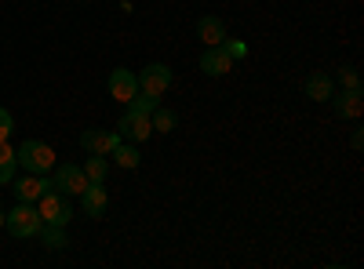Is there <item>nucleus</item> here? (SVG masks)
<instances>
[{
	"label": "nucleus",
	"instance_id": "17",
	"mask_svg": "<svg viewBox=\"0 0 364 269\" xmlns=\"http://www.w3.org/2000/svg\"><path fill=\"white\" fill-rule=\"evenodd\" d=\"M37 236H41L44 248H66V244H70V241H66V226H48V222H44V226L37 229Z\"/></svg>",
	"mask_w": 364,
	"mask_h": 269
},
{
	"label": "nucleus",
	"instance_id": "23",
	"mask_svg": "<svg viewBox=\"0 0 364 269\" xmlns=\"http://www.w3.org/2000/svg\"><path fill=\"white\" fill-rule=\"evenodd\" d=\"M223 48H226V55L233 58V62H237V58H245V55H248V48L240 44V40H223Z\"/></svg>",
	"mask_w": 364,
	"mask_h": 269
},
{
	"label": "nucleus",
	"instance_id": "22",
	"mask_svg": "<svg viewBox=\"0 0 364 269\" xmlns=\"http://www.w3.org/2000/svg\"><path fill=\"white\" fill-rule=\"evenodd\" d=\"M11 131H15V116H11L4 106H0V142H8Z\"/></svg>",
	"mask_w": 364,
	"mask_h": 269
},
{
	"label": "nucleus",
	"instance_id": "6",
	"mask_svg": "<svg viewBox=\"0 0 364 269\" xmlns=\"http://www.w3.org/2000/svg\"><path fill=\"white\" fill-rule=\"evenodd\" d=\"M171 80H175V73L164 62H149L139 73V87H142V92H149V95H164L168 87H171Z\"/></svg>",
	"mask_w": 364,
	"mask_h": 269
},
{
	"label": "nucleus",
	"instance_id": "20",
	"mask_svg": "<svg viewBox=\"0 0 364 269\" xmlns=\"http://www.w3.org/2000/svg\"><path fill=\"white\" fill-rule=\"evenodd\" d=\"M157 106H161V95H149V92H142L128 102V109H135V113H154Z\"/></svg>",
	"mask_w": 364,
	"mask_h": 269
},
{
	"label": "nucleus",
	"instance_id": "21",
	"mask_svg": "<svg viewBox=\"0 0 364 269\" xmlns=\"http://www.w3.org/2000/svg\"><path fill=\"white\" fill-rule=\"evenodd\" d=\"M339 84H343V92H360V73L353 66H343L339 70Z\"/></svg>",
	"mask_w": 364,
	"mask_h": 269
},
{
	"label": "nucleus",
	"instance_id": "10",
	"mask_svg": "<svg viewBox=\"0 0 364 269\" xmlns=\"http://www.w3.org/2000/svg\"><path fill=\"white\" fill-rule=\"evenodd\" d=\"M11 190H15V197H18V200H26V204H37V200L51 190V178H44V175H33V171H29V178H18V182H15Z\"/></svg>",
	"mask_w": 364,
	"mask_h": 269
},
{
	"label": "nucleus",
	"instance_id": "13",
	"mask_svg": "<svg viewBox=\"0 0 364 269\" xmlns=\"http://www.w3.org/2000/svg\"><path fill=\"white\" fill-rule=\"evenodd\" d=\"M197 37H200L208 48L223 44V40H226V22H223V18H215V15H204V18H197Z\"/></svg>",
	"mask_w": 364,
	"mask_h": 269
},
{
	"label": "nucleus",
	"instance_id": "3",
	"mask_svg": "<svg viewBox=\"0 0 364 269\" xmlns=\"http://www.w3.org/2000/svg\"><path fill=\"white\" fill-rule=\"evenodd\" d=\"M37 212H41V222H48V226H70V219H73V204H70L66 193L48 190V193L37 200Z\"/></svg>",
	"mask_w": 364,
	"mask_h": 269
},
{
	"label": "nucleus",
	"instance_id": "4",
	"mask_svg": "<svg viewBox=\"0 0 364 269\" xmlns=\"http://www.w3.org/2000/svg\"><path fill=\"white\" fill-rule=\"evenodd\" d=\"M117 135L124 138V142H146L149 135H154V121H149V113H135V109H128L124 116L117 121Z\"/></svg>",
	"mask_w": 364,
	"mask_h": 269
},
{
	"label": "nucleus",
	"instance_id": "25",
	"mask_svg": "<svg viewBox=\"0 0 364 269\" xmlns=\"http://www.w3.org/2000/svg\"><path fill=\"white\" fill-rule=\"evenodd\" d=\"M0 226H4V207H0Z\"/></svg>",
	"mask_w": 364,
	"mask_h": 269
},
{
	"label": "nucleus",
	"instance_id": "12",
	"mask_svg": "<svg viewBox=\"0 0 364 269\" xmlns=\"http://www.w3.org/2000/svg\"><path fill=\"white\" fill-rule=\"evenodd\" d=\"M328 102H331V109H336L339 121H357V116L364 113V95H360V92H343V95H331Z\"/></svg>",
	"mask_w": 364,
	"mask_h": 269
},
{
	"label": "nucleus",
	"instance_id": "19",
	"mask_svg": "<svg viewBox=\"0 0 364 269\" xmlns=\"http://www.w3.org/2000/svg\"><path fill=\"white\" fill-rule=\"evenodd\" d=\"M149 121H154V131H175V124H178V116L171 113V109H164V106H157L154 113H149Z\"/></svg>",
	"mask_w": 364,
	"mask_h": 269
},
{
	"label": "nucleus",
	"instance_id": "16",
	"mask_svg": "<svg viewBox=\"0 0 364 269\" xmlns=\"http://www.w3.org/2000/svg\"><path fill=\"white\" fill-rule=\"evenodd\" d=\"M109 157H113V160H117L120 168H128V171H132V168H139V160H142V157H139V146H135V142H120V146L113 149Z\"/></svg>",
	"mask_w": 364,
	"mask_h": 269
},
{
	"label": "nucleus",
	"instance_id": "5",
	"mask_svg": "<svg viewBox=\"0 0 364 269\" xmlns=\"http://www.w3.org/2000/svg\"><path fill=\"white\" fill-rule=\"evenodd\" d=\"M51 190L66 193V197H80V193L87 190L84 168H77V164H58V171H55V178H51Z\"/></svg>",
	"mask_w": 364,
	"mask_h": 269
},
{
	"label": "nucleus",
	"instance_id": "24",
	"mask_svg": "<svg viewBox=\"0 0 364 269\" xmlns=\"http://www.w3.org/2000/svg\"><path fill=\"white\" fill-rule=\"evenodd\" d=\"M350 146L357 149V153H360V149H364V131H360V128L353 131V138H350Z\"/></svg>",
	"mask_w": 364,
	"mask_h": 269
},
{
	"label": "nucleus",
	"instance_id": "15",
	"mask_svg": "<svg viewBox=\"0 0 364 269\" xmlns=\"http://www.w3.org/2000/svg\"><path fill=\"white\" fill-rule=\"evenodd\" d=\"M15 168H18V157L8 142H0V186L4 182H15Z\"/></svg>",
	"mask_w": 364,
	"mask_h": 269
},
{
	"label": "nucleus",
	"instance_id": "1",
	"mask_svg": "<svg viewBox=\"0 0 364 269\" xmlns=\"http://www.w3.org/2000/svg\"><path fill=\"white\" fill-rule=\"evenodd\" d=\"M44 222H41V212L33 204H26V200H18L11 212H4V229L15 236V241H26V236H37V229H41Z\"/></svg>",
	"mask_w": 364,
	"mask_h": 269
},
{
	"label": "nucleus",
	"instance_id": "11",
	"mask_svg": "<svg viewBox=\"0 0 364 269\" xmlns=\"http://www.w3.org/2000/svg\"><path fill=\"white\" fill-rule=\"evenodd\" d=\"M230 70H233V58L226 55L223 44L208 48V51L200 55V73H204V77H223V73H230Z\"/></svg>",
	"mask_w": 364,
	"mask_h": 269
},
{
	"label": "nucleus",
	"instance_id": "2",
	"mask_svg": "<svg viewBox=\"0 0 364 269\" xmlns=\"http://www.w3.org/2000/svg\"><path fill=\"white\" fill-rule=\"evenodd\" d=\"M15 157H18V164H22L26 171H33V175H48V171H51V164H55V149H51L48 142L29 138V142H22V146L15 149Z\"/></svg>",
	"mask_w": 364,
	"mask_h": 269
},
{
	"label": "nucleus",
	"instance_id": "7",
	"mask_svg": "<svg viewBox=\"0 0 364 269\" xmlns=\"http://www.w3.org/2000/svg\"><path fill=\"white\" fill-rule=\"evenodd\" d=\"M124 142L117 131H102V128H87V131H80V146L87 149V153H99V157H109L113 149Z\"/></svg>",
	"mask_w": 364,
	"mask_h": 269
},
{
	"label": "nucleus",
	"instance_id": "8",
	"mask_svg": "<svg viewBox=\"0 0 364 269\" xmlns=\"http://www.w3.org/2000/svg\"><path fill=\"white\" fill-rule=\"evenodd\" d=\"M139 95V77L132 73V70H113L109 73V99H117V102H132Z\"/></svg>",
	"mask_w": 364,
	"mask_h": 269
},
{
	"label": "nucleus",
	"instance_id": "9",
	"mask_svg": "<svg viewBox=\"0 0 364 269\" xmlns=\"http://www.w3.org/2000/svg\"><path fill=\"white\" fill-rule=\"evenodd\" d=\"M106 207H109V193H106V186L87 182V190L80 193V212H84L87 219H102V215H106Z\"/></svg>",
	"mask_w": 364,
	"mask_h": 269
},
{
	"label": "nucleus",
	"instance_id": "18",
	"mask_svg": "<svg viewBox=\"0 0 364 269\" xmlns=\"http://www.w3.org/2000/svg\"><path fill=\"white\" fill-rule=\"evenodd\" d=\"M106 171H109L106 157H99V153H91V157H87V164H84L87 182H99V186H106Z\"/></svg>",
	"mask_w": 364,
	"mask_h": 269
},
{
	"label": "nucleus",
	"instance_id": "14",
	"mask_svg": "<svg viewBox=\"0 0 364 269\" xmlns=\"http://www.w3.org/2000/svg\"><path fill=\"white\" fill-rule=\"evenodd\" d=\"M331 95H336V80H331L328 73H314V77L306 80V99H314V102H328Z\"/></svg>",
	"mask_w": 364,
	"mask_h": 269
}]
</instances>
